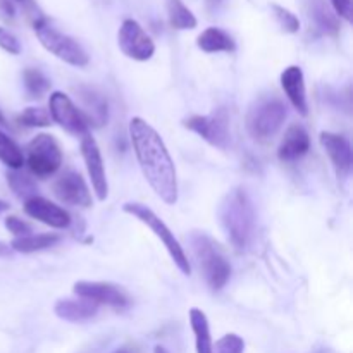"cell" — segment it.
<instances>
[{"instance_id":"6da1fadb","label":"cell","mask_w":353,"mask_h":353,"mask_svg":"<svg viewBox=\"0 0 353 353\" xmlns=\"http://www.w3.org/2000/svg\"><path fill=\"white\" fill-rule=\"evenodd\" d=\"M130 138L148 185L162 202L174 205L178 202V176L161 134L145 119L133 117L130 123Z\"/></svg>"},{"instance_id":"7a4b0ae2","label":"cell","mask_w":353,"mask_h":353,"mask_svg":"<svg viewBox=\"0 0 353 353\" xmlns=\"http://www.w3.org/2000/svg\"><path fill=\"white\" fill-rule=\"evenodd\" d=\"M219 221L228 240L236 250H247L255 234V209L245 188H234L224 196Z\"/></svg>"},{"instance_id":"3957f363","label":"cell","mask_w":353,"mask_h":353,"mask_svg":"<svg viewBox=\"0 0 353 353\" xmlns=\"http://www.w3.org/2000/svg\"><path fill=\"white\" fill-rule=\"evenodd\" d=\"M190 243H192L193 254H195L200 272L203 274L207 286L212 292L223 290L231 276V264L223 248L205 233H193L190 238Z\"/></svg>"},{"instance_id":"277c9868","label":"cell","mask_w":353,"mask_h":353,"mask_svg":"<svg viewBox=\"0 0 353 353\" xmlns=\"http://www.w3.org/2000/svg\"><path fill=\"white\" fill-rule=\"evenodd\" d=\"M288 117V107L278 97H261L247 112V131L255 141H269L279 133Z\"/></svg>"},{"instance_id":"5b68a950","label":"cell","mask_w":353,"mask_h":353,"mask_svg":"<svg viewBox=\"0 0 353 353\" xmlns=\"http://www.w3.org/2000/svg\"><path fill=\"white\" fill-rule=\"evenodd\" d=\"M123 210L126 214H130V216L137 217V219L140 221V223H143L147 228H150L152 233H154L155 236L162 241V243H164L165 250L169 252V255H171V259H172V262L176 264V268H178L185 276L192 274V265H190V261H188V257H186L185 250H183L181 243H179L178 238L174 236V233H172V231L165 226L164 221H162L161 217L154 212V210L148 209L147 205H143V203H138V202L124 203Z\"/></svg>"},{"instance_id":"8992f818","label":"cell","mask_w":353,"mask_h":353,"mask_svg":"<svg viewBox=\"0 0 353 353\" xmlns=\"http://www.w3.org/2000/svg\"><path fill=\"white\" fill-rule=\"evenodd\" d=\"M33 28L40 43L43 45L50 54H54L55 57L64 61L65 64L76 65V68H85L90 62L88 54L85 52V48H83L74 38H71L69 34L62 33L57 28L52 26L45 17L34 19Z\"/></svg>"},{"instance_id":"52a82bcc","label":"cell","mask_w":353,"mask_h":353,"mask_svg":"<svg viewBox=\"0 0 353 353\" xmlns=\"http://www.w3.org/2000/svg\"><path fill=\"white\" fill-rule=\"evenodd\" d=\"M24 164L37 178L54 176L62 165V150L57 140L47 133H40L28 143Z\"/></svg>"},{"instance_id":"ba28073f","label":"cell","mask_w":353,"mask_h":353,"mask_svg":"<svg viewBox=\"0 0 353 353\" xmlns=\"http://www.w3.org/2000/svg\"><path fill=\"white\" fill-rule=\"evenodd\" d=\"M183 126L190 131L199 134L200 138L207 141L212 147L224 148L231 143V130H230V116L224 109H217L205 116H192L183 121Z\"/></svg>"},{"instance_id":"9c48e42d","label":"cell","mask_w":353,"mask_h":353,"mask_svg":"<svg viewBox=\"0 0 353 353\" xmlns=\"http://www.w3.org/2000/svg\"><path fill=\"white\" fill-rule=\"evenodd\" d=\"M48 114L54 123L72 137H85L88 134L90 124L79 107L74 105L71 99L62 92H54L48 100Z\"/></svg>"},{"instance_id":"30bf717a","label":"cell","mask_w":353,"mask_h":353,"mask_svg":"<svg viewBox=\"0 0 353 353\" xmlns=\"http://www.w3.org/2000/svg\"><path fill=\"white\" fill-rule=\"evenodd\" d=\"M121 52L133 61L145 62L155 54V43L134 19H124L117 33Z\"/></svg>"},{"instance_id":"8fae6325","label":"cell","mask_w":353,"mask_h":353,"mask_svg":"<svg viewBox=\"0 0 353 353\" xmlns=\"http://www.w3.org/2000/svg\"><path fill=\"white\" fill-rule=\"evenodd\" d=\"M72 292L81 299L90 300L97 305H110L124 309L131 305V299L121 286L105 281H78L72 286Z\"/></svg>"},{"instance_id":"7c38bea8","label":"cell","mask_w":353,"mask_h":353,"mask_svg":"<svg viewBox=\"0 0 353 353\" xmlns=\"http://www.w3.org/2000/svg\"><path fill=\"white\" fill-rule=\"evenodd\" d=\"M54 195L62 203L71 207L92 205V193L78 171H64L54 183Z\"/></svg>"},{"instance_id":"4fadbf2b","label":"cell","mask_w":353,"mask_h":353,"mask_svg":"<svg viewBox=\"0 0 353 353\" xmlns=\"http://www.w3.org/2000/svg\"><path fill=\"white\" fill-rule=\"evenodd\" d=\"M81 155L85 161L86 171H88L90 181H92L93 192H95L97 199L100 202L107 199L109 195V185H107V174H105V165H103L102 154L97 145L95 138L85 134L81 138Z\"/></svg>"},{"instance_id":"5bb4252c","label":"cell","mask_w":353,"mask_h":353,"mask_svg":"<svg viewBox=\"0 0 353 353\" xmlns=\"http://www.w3.org/2000/svg\"><path fill=\"white\" fill-rule=\"evenodd\" d=\"M24 212L33 219L55 228V230H65L71 224V216L68 210L62 209L57 203L43 199V196H31L24 200Z\"/></svg>"},{"instance_id":"9a60e30c","label":"cell","mask_w":353,"mask_h":353,"mask_svg":"<svg viewBox=\"0 0 353 353\" xmlns=\"http://www.w3.org/2000/svg\"><path fill=\"white\" fill-rule=\"evenodd\" d=\"M321 145H323L324 152L330 155L331 162L334 165L338 178L345 179L352 171V145L345 137L338 133H331V131H323L319 137Z\"/></svg>"},{"instance_id":"2e32d148","label":"cell","mask_w":353,"mask_h":353,"mask_svg":"<svg viewBox=\"0 0 353 353\" xmlns=\"http://www.w3.org/2000/svg\"><path fill=\"white\" fill-rule=\"evenodd\" d=\"M281 86L285 95L288 97L290 103L296 109V112L307 116L309 105H307V90L303 71L299 65H290L281 72Z\"/></svg>"},{"instance_id":"e0dca14e","label":"cell","mask_w":353,"mask_h":353,"mask_svg":"<svg viewBox=\"0 0 353 353\" xmlns=\"http://www.w3.org/2000/svg\"><path fill=\"white\" fill-rule=\"evenodd\" d=\"M310 150V137L302 124H292L283 137L278 157L283 162H296Z\"/></svg>"},{"instance_id":"ac0fdd59","label":"cell","mask_w":353,"mask_h":353,"mask_svg":"<svg viewBox=\"0 0 353 353\" xmlns=\"http://www.w3.org/2000/svg\"><path fill=\"white\" fill-rule=\"evenodd\" d=\"M78 99L81 102V112L86 117L90 126H103L107 124L109 119V105H107V100L100 95L99 92H95L93 88L88 86H81L78 88Z\"/></svg>"},{"instance_id":"d6986e66","label":"cell","mask_w":353,"mask_h":353,"mask_svg":"<svg viewBox=\"0 0 353 353\" xmlns=\"http://www.w3.org/2000/svg\"><path fill=\"white\" fill-rule=\"evenodd\" d=\"M54 312L59 319L68 323H86L99 314V305L86 299H62L55 303Z\"/></svg>"},{"instance_id":"ffe728a7","label":"cell","mask_w":353,"mask_h":353,"mask_svg":"<svg viewBox=\"0 0 353 353\" xmlns=\"http://www.w3.org/2000/svg\"><path fill=\"white\" fill-rule=\"evenodd\" d=\"M196 45H199L200 50L207 52V54L236 50V43H234L233 38L219 28H207L205 31H202L196 38Z\"/></svg>"},{"instance_id":"44dd1931","label":"cell","mask_w":353,"mask_h":353,"mask_svg":"<svg viewBox=\"0 0 353 353\" xmlns=\"http://www.w3.org/2000/svg\"><path fill=\"white\" fill-rule=\"evenodd\" d=\"M61 241V236L55 233L43 234H28V236L14 238L12 243L9 245L10 250L19 252V254H33V252L47 250V248L55 247Z\"/></svg>"},{"instance_id":"7402d4cb","label":"cell","mask_w":353,"mask_h":353,"mask_svg":"<svg viewBox=\"0 0 353 353\" xmlns=\"http://www.w3.org/2000/svg\"><path fill=\"white\" fill-rule=\"evenodd\" d=\"M310 17L323 33L331 34V37H336L340 33V21H338V16L333 12V9L327 6L326 0H312L310 2Z\"/></svg>"},{"instance_id":"603a6c76","label":"cell","mask_w":353,"mask_h":353,"mask_svg":"<svg viewBox=\"0 0 353 353\" xmlns=\"http://www.w3.org/2000/svg\"><path fill=\"white\" fill-rule=\"evenodd\" d=\"M190 326L195 334V348L196 353H210L212 352V336H210V326L203 310L192 309L190 310Z\"/></svg>"},{"instance_id":"cb8c5ba5","label":"cell","mask_w":353,"mask_h":353,"mask_svg":"<svg viewBox=\"0 0 353 353\" xmlns=\"http://www.w3.org/2000/svg\"><path fill=\"white\" fill-rule=\"evenodd\" d=\"M168 17L169 24L174 30H193L196 28V17L183 0H168Z\"/></svg>"},{"instance_id":"d4e9b609","label":"cell","mask_w":353,"mask_h":353,"mask_svg":"<svg viewBox=\"0 0 353 353\" xmlns=\"http://www.w3.org/2000/svg\"><path fill=\"white\" fill-rule=\"evenodd\" d=\"M0 161L10 169V171H17L23 169L24 165V154L19 148V145L7 137L2 130H0Z\"/></svg>"},{"instance_id":"484cf974","label":"cell","mask_w":353,"mask_h":353,"mask_svg":"<svg viewBox=\"0 0 353 353\" xmlns=\"http://www.w3.org/2000/svg\"><path fill=\"white\" fill-rule=\"evenodd\" d=\"M7 183L19 199L28 200L31 196H37V183L33 181V178H30V174L21 172V169L7 172Z\"/></svg>"},{"instance_id":"4316f807","label":"cell","mask_w":353,"mask_h":353,"mask_svg":"<svg viewBox=\"0 0 353 353\" xmlns=\"http://www.w3.org/2000/svg\"><path fill=\"white\" fill-rule=\"evenodd\" d=\"M24 88L31 99H40L50 90V79L38 69H26L23 74Z\"/></svg>"},{"instance_id":"83f0119b","label":"cell","mask_w":353,"mask_h":353,"mask_svg":"<svg viewBox=\"0 0 353 353\" xmlns=\"http://www.w3.org/2000/svg\"><path fill=\"white\" fill-rule=\"evenodd\" d=\"M17 123L26 128H47L52 124L50 114L41 107H28L17 116Z\"/></svg>"},{"instance_id":"f1b7e54d","label":"cell","mask_w":353,"mask_h":353,"mask_svg":"<svg viewBox=\"0 0 353 353\" xmlns=\"http://www.w3.org/2000/svg\"><path fill=\"white\" fill-rule=\"evenodd\" d=\"M272 12H274L276 21L279 23V26L286 31V33H296L300 30V21L292 10L285 9V7L278 6V3H272L271 6Z\"/></svg>"},{"instance_id":"f546056e","label":"cell","mask_w":353,"mask_h":353,"mask_svg":"<svg viewBox=\"0 0 353 353\" xmlns=\"http://www.w3.org/2000/svg\"><path fill=\"white\" fill-rule=\"evenodd\" d=\"M245 352V341L238 334H224L221 340L212 345V352L210 353H243Z\"/></svg>"},{"instance_id":"4dcf8cb0","label":"cell","mask_w":353,"mask_h":353,"mask_svg":"<svg viewBox=\"0 0 353 353\" xmlns=\"http://www.w3.org/2000/svg\"><path fill=\"white\" fill-rule=\"evenodd\" d=\"M6 228L9 230V233H12L16 238L28 236V234H33V228H31L30 223L19 219L16 216L6 217Z\"/></svg>"},{"instance_id":"1f68e13d","label":"cell","mask_w":353,"mask_h":353,"mask_svg":"<svg viewBox=\"0 0 353 353\" xmlns=\"http://www.w3.org/2000/svg\"><path fill=\"white\" fill-rule=\"evenodd\" d=\"M0 48L12 55H19L21 54V43L9 30L0 26Z\"/></svg>"},{"instance_id":"d6a6232c","label":"cell","mask_w":353,"mask_h":353,"mask_svg":"<svg viewBox=\"0 0 353 353\" xmlns=\"http://www.w3.org/2000/svg\"><path fill=\"white\" fill-rule=\"evenodd\" d=\"M336 16L352 23V0H330Z\"/></svg>"},{"instance_id":"836d02e7","label":"cell","mask_w":353,"mask_h":353,"mask_svg":"<svg viewBox=\"0 0 353 353\" xmlns=\"http://www.w3.org/2000/svg\"><path fill=\"white\" fill-rule=\"evenodd\" d=\"M0 16L6 19H12L16 16V7H14L12 0H0Z\"/></svg>"},{"instance_id":"e575fe53","label":"cell","mask_w":353,"mask_h":353,"mask_svg":"<svg viewBox=\"0 0 353 353\" xmlns=\"http://www.w3.org/2000/svg\"><path fill=\"white\" fill-rule=\"evenodd\" d=\"M10 254H12V250H10L9 245L3 243V241H0V257H9Z\"/></svg>"},{"instance_id":"d590c367","label":"cell","mask_w":353,"mask_h":353,"mask_svg":"<svg viewBox=\"0 0 353 353\" xmlns=\"http://www.w3.org/2000/svg\"><path fill=\"white\" fill-rule=\"evenodd\" d=\"M114 353H137V350H134V348H131V347H123V348H119V350H116Z\"/></svg>"},{"instance_id":"8d00e7d4","label":"cell","mask_w":353,"mask_h":353,"mask_svg":"<svg viewBox=\"0 0 353 353\" xmlns=\"http://www.w3.org/2000/svg\"><path fill=\"white\" fill-rule=\"evenodd\" d=\"M219 3H221V0H207V6H209V9H216Z\"/></svg>"},{"instance_id":"74e56055","label":"cell","mask_w":353,"mask_h":353,"mask_svg":"<svg viewBox=\"0 0 353 353\" xmlns=\"http://www.w3.org/2000/svg\"><path fill=\"white\" fill-rule=\"evenodd\" d=\"M7 209H9V205H7V202H3V200H0V214L6 212Z\"/></svg>"},{"instance_id":"f35d334b","label":"cell","mask_w":353,"mask_h":353,"mask_svg":"<svg viewBox=\"0 0 353 353\" xmlns=\"http://www.w3.org/2000/svg\"><path fill=\"white\" fill-rule=\"evenodd\" d=\"M154 353H168V350H165L164 347H161V345H157V347L154 348Z\"/></svg>"},{"instance_id":"ab89813d","label":"cell","mask_w":353,"mask_h":353,"mask_svg":"<svg viewBox=\"0 0 353 353\" xmlns=\"http://www.w3.org/2000/svg\"><path fill=\"white\" fill-rule=\"evenodd\" d=\"M0 124H2V126H6V117H3V114L2 112H0Z\"/></svg>"},{"instance_id":"60d3db41","label":"cell","mask_w":353,"mask_h":353,"mask_svg":"<svg viewBox=\"0 0 353 353\" xmlns=\"http://www.w3.org/2000/svg\"><path fill=\"white\" fill-rule=\"evenodd\" d=\"M16 2H23V0H16Z\"/></svg>"}]
</instances>
